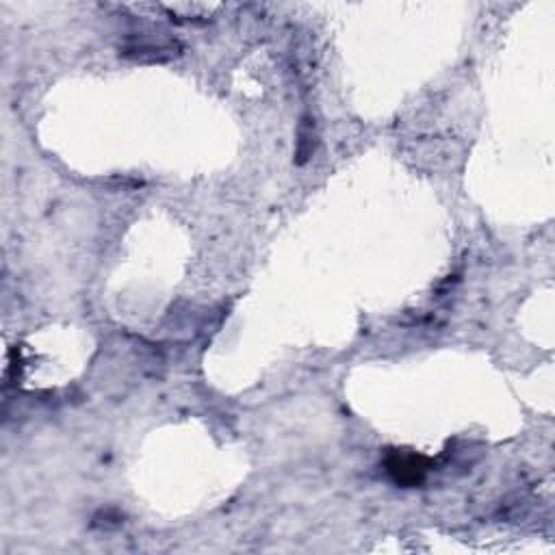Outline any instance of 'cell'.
I'll return each instance as SVG.
<instances>
[{"instance_id":"cell-1","label":"cell","mask_w":555,"mask_h":555,"mask_svg":"<svg viewBox=\"0 0 555 555\" xmlns=\"http://www.w3.org/2000/svg\"><path fill=\"white\" fill-rule=\"evenodd\" d=\"M384 467L395 484L412 488L425 480V475L430 471V460L417 454H408V451H393V454L386 456Z\"/></svg>"}]
</instances>
